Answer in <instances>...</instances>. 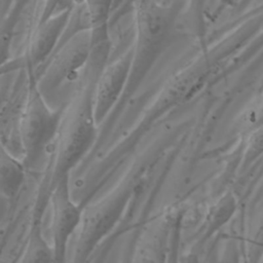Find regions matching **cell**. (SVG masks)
I'll list each match as a JSON object with an SVG mask.
<instances>
[{"label": "cell", "mask_w": 263, "mask_h": 263, "mask_svg": "<svg viewBox=\"0 0 263 263\" xmlns=\"http://www.w3.org/2000/svg\"><path fill=\"white\" fill-rule=\"evenodd\" d=\"M106 65L89 61L81 83L65 106L52 153L44 176L50 188L72 171L87 154L97 139L93 95L99 75Z\"/></svg>", "instance_id": "cell-1"}, {"label": "cell", "mask_w": 263, "mask_h": 263, "mask_svg": "<svg viewBox=\"0 0 263 263\" xmlns=\"http://www.w3.org/2000/svg\"><path fill=\"white\" fill-rule=\"evenodd\" d=\"M134 11L136 37L132 46L129 78L122 99L112 115L115 111H121L165 50L178 15L174 4H164L157 0H135Z\"/></svg>", "instance_id": "cell-2"}, {"label": "cell", "mask_w": 263, "mask_h": 263, "mask_svg": "<svg viewBox=\"0 0 263 263\" xmlns=\"http://www.w3.org/2000/svg\"><path fill=\"white\" fill-rule=\"evenodd\" d=\"M28 71L29 87L17 124V140L22 159L31 170L53 147L65 107L50 105L38 89L35 74Z\"/></svg>", "instance_id": "cell-3"}, {"label": "cell", "mask_w": 263, "mask_h": 263, "mask_svg": "<svg viewBox=\"0 0 263 263\" xmlns=\"http://www.w3.org/2000/svg\"><path fill=\"white\" fill-rule=\"evenodd\" d=\"M139 179L132 176L98 201L83 209V218L71 263H86L102 239L114 228L128 206Z\"/></svg>", "instance_id": "cell-4"}, {"label": "cell", "mask_w": 263, "mask_h": 263, "mask_svg": "<svg viewBox=\"0 0 263 263\" xmlns=\"http://www.w3.org/2000/svg\"><path fill=\"white\" fill-rule=\"evenodd\" d=\"M92 51L90 29L78 31L63 40L36 76L37 87L49 100L71 84L79 86Z\"/></svg>", "instance_id": "cell-5"}, {"label": "cell", "mask_w": 263, "mask_h": 263, "mask_svg": "<svg viewBox=\"0 0 263 263\" xmlns=\"http://www.w3.org/2000/svg\"><path fill=\"white\" fill-rule=\"evenodd\" d=\"M50 189V233L53 263H65L68 243L74 232L81 226L84 208L77 203L72 196L70 177L61 179Z\"/></svg>", "instance_id": "cell-6"}, {"label": "cell", "mask_w": 263, "mask_h": 263, "mask_svg": "<svg viewBox=\"0 0 263 263\" xmlns=\"http://www.w3.org/2000/svg\"><path fill=\"white\" fill-rule=\"evenodd\" d=\"M132 64V47L106 65L96 83L93 114L100 126L112 114L125 91Z\"/></svg>", "instance_id": "cell-7"}, {"label": "cell", "mask_w": 263, "mask_h": 263, "mask_svg": "<svg viewBox=\"0 0 263 263\" xmlns=\"http://www.w3.org/2000/svg\"><path fill=\"white\" fill-rule=\"evenodd\" d=\"M73 9L65 10L46 21L35 24L21 68H27L35 75L38 74L60 45Z\"/></svg>", "instance_id": "cell-8"}, {"label": "cell", "mask_w": 263, "mask_h": 263, "mask_svg": "<svg viewBox=\"0 0 263 263\" xmlns=\"http://www.w3.org/2000/svg\"><path fill=\"white\" fill-rule=\"evenodd\" d=\"M173 210L155 217L138 230L132 263H165Z\"/></svg>", "instance_id": "cell-9"}, {"label": "cell", "mask_w": 263, "mask_h": 263, "mask_svg": "<svg viewBox=\"0 0 263 263\" xmlns=\"http://www.w3.org/2000/svg\"><path fill=\"white\" fill-rule=\"evenodd\" d=\"M48 206L49 197L43 193L36 194L20 263H53L51 243H48L42 231V221Z\"/></svg>", "instance_id": "cell-10"}, {"label": "cell", "mask_w": 263, "mask_h": 263, "mask_svg": "<svg viewBox=\"0 0 263 263\" xmlns=\"http://www.w3.org/2000/svg\"><path fill=\"white\" fill-rule=\"evenodd\" d=\"M27 170L23 159L1 146L0 191L4 199L12 201L20 194L26 180Z\"/></svg>", "instance_id": "cell-11"}, {"label": "cell", "mask_w": 263, "mask_h": 263, "mask_svg": "<svg viewBox=\"0 0 263 263\" xmlns=\"http://www.w3.org/2000/svg\"><path fill=\"white\" fill-rule=\"evenodd\" d=\"M236 208L237 200L234 193L227 191L222 194L206 212L203 222L202 239H209L215 232L223 227L232 218Z\"/></svg>", "instance_id": "cell-12"}, {"label": "cell", "mask_w": 263, "mask_h": 263, "mask_svg": "<svg viewBox=\"0 0 263 263\" xmlns=\"http://www.w3.org/2000/svg\"><path fill=\"white\" fill-rule=\"evenodd\" d=\"M115 0H84L93 41L110 39L108 23Z\"/></svg>", "instance_id": "cell-13"}, {"label": "cell", "mask_w": 263, "mask_h": 263, "mask_svg": "<svg viewBox=\"0 0 263 263\" xmlns=\"http://www.w3.org/2000/svg\"><path fill=\"white\" fill-rule=\"evenodd\" d=\"M185 217V211L182 209L173 210L172 225L168 238L167 256L165 263H181V241L182 228Z\"/></svg>", "instance_id": "cell-14"}, {"label": "cell", "mask_w": 263, "mask_h": 263, "mask_svg": "<svg viewBox=\"0 0 263 263\" xmlns=\"http://www.w3.org/2000/svg\"><path fill=\"white\" fill-rule=\"evenodd\" d=\"M263 155V125L256 127L248 133L243 150L241 166L249 167Z\"/></svg>", "instance_id": "cell-15"}, {"label": "cell", "mask_w": 263, "mask_h": 263, "mask_svg": "<svg viewBox=\"0 0 263 263\" xmlns=\"http://www.w3.org/2000/svg\"><path fill=\"white\" fill-rule=\"evenodd\" d=\"M83 2L84 0H42L36 24L46 21L60 12L74 8Z\"/></svg>", "instance_id": "cell-16"}, {"label": "cell", "mask_w": 263, "mask_h": 263, "mask_svg": "<svg viewBox=\"0 0 263 263\" xmlns=\"http://www.w3.org/2000/svg\"><path fill=\"white\" fill-rule=\"evenodd\" d=\"M205 5L206 0H189V9L192 15L195 33L201 43L204 42L206 32Z\"/></svg>", "instance_id": "cell-17"}, {"label": "cell", "mask_w": 263, "mask_h": 263, "mask_svg": "<svg viewBox=\"0 0 263 263\" xmlns=\"http://www.w3.org/2000/svg\"><path fill=\"white\" fill-rule=\"evenodd\" d=\"M242 128L248 133L256 127L263 125V95L259 97L246 110L241 118Z\"/></svg>", "instance_id": "cell-18"}, {"label": "cell", "mask_w": 263, "mask_h": 263, "mask_svg": "<svg viewBox=\"0 0 263 263\" xmlns=\"http://www.w3.org/2000/svg\"><path fill=\"white\" fill-rule=\"evenodd\" d=\"M137 232H138V231L133 232V233L126 238L124 245L122 246L118 263H132L133 251H134V246H135V240H136Z\"/></svg>", "instance_id": "cell-19"}, {"label": "cell", "mask_w": 263, "mask_h": 263, "mask_svg": "<svg viewBox=\"0 0 263 263\" xmlns=\"http://www.w3.org/2000/svg\"><path fill=\"white\" fill-rule=\"evenodd\" d=\"M205 263H220L219 261V258H218V255H217V252L215 249H212L206 257V261Z\"/></svg>", "instance_id": "cell-20"}, {"label": "cell", "mask_w": 263, "mask_h": 263, "mask_svg": "<svg viewBox=\"0 0 263 263\" xmlns=\"http://www.w3.org/2000/svg\"><path fill=\"white\" fill-rule=\"evenodd\" d=\"M259 263H263V256H262V258H261V260H260Z\"/></svg>", "instance_id": "cell-21"}]
</instances>
